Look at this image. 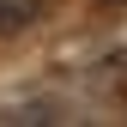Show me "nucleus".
Segmentation results:
<instances>
[{
	"label": "nucleus",
	"mask_w": 127,
	"mask_h": 127,
	"mask_svg": "<svg viewBox=\"0 0 127 127\" xmlns=\"http://www.w3.org/2000/svg\"><path fill=\"white\" fill-rule=\"evenodd\" d=\"M12 24H30V6H18V0H0V30Z\"/></svg>",
	"instance_id": "1"
},
{
	"label": "nucleus",
	"mask_w": 127,
	"mask_h": 127,
	"mask_svg": "<svg viewBox=\"0 0 127 127\" xmlns=\"http://www.w3.org/2000/svg\"><path fill=\"white\" fill-rule=\"evenodd\" d=\"M103 6H127V0H103Z\"/></svg>",
	"instance_id": "2"
}]
</instances>
